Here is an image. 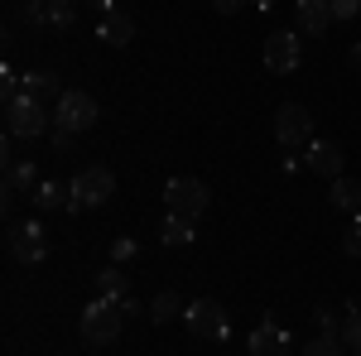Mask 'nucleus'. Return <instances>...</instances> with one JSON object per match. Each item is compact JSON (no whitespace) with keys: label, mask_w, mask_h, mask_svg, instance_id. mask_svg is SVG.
I'll list each match as a JSON object with an SVG mask.
<instances>
[{"label":"nucleus","mask_w":361,"mask_h":356,"mask_svg":"<svg viewBox=\"0 0 361 356\" xmlns=\"http://www.w3.org/2000/svg\"><path fill=\"white\" fill-rule=\"evenodd\" d=\"M44 130H49V106L44 102H34L29 92L5 102V135L10 140H39Z\"/></svg>","instance_id":"f257e3e1"},{"label":"nucleus","mask_w":361,"mask_h":356,"mask_svg":"<svg viewBox=\"0 0 361 356\" xmlns=\"http://www.w3.org/2000/svg\"><path fill=\"white\" fill-rule=\"evenodd\" d=\"M126 328V308L111 299H97L82 308V342L87 347H111L116 337Z\"/></svg>","instance_id":"f03ea898"},{"label":"nucleus","mask_w":361,"mask_h":356,"mask_svg":"<svg viewBox=\"0 0 361 356\" xmlns=\"http://www.w3.org/2000/svg\"><path fill=\"white\" fill-rule=\"evenodd\" d=\"M207 202H212V192H207V183H202V178H169V183H164V207H169V217L197 221L202 212H207Z\"/></svg>","instance_id":"7ed1b4c3"},{"label":"nucleus","mask_w":361,"mask_h":356,"mask_svg":"<svg viewBox=\"0 0 361 356\" xmlns=\"http://www.w3.org/2000/svg\"><path fill=\"white\" fill-rule=\"evenodd\" d=\"M5 246H10V255H15L20 265H44V260H49V226L39 217L15 221L10 236H5Z\"/></svg>","instance_id":"20e7f679"},{"label":"nucleus","mask_w":361,"mask_h":356,"mask_svg":"<svg viewBox=\"0 0 361 356\" xmlns=\"http://www.w3.org/2000/svg\"><path fill=\"white\" fill-rule=\"evenodd\" d=\"M116 192V173L102 164L82 168L78 178H73V212H92V207H106Z\"/></svg>","instance_id":"39448f33"},{"label":"nucleus","mask_w":361,"mask_h":356,"mask_svg":"<svg viewBox=\"0 0 361 356\" xmlns=\"http://www.w3.org/2000/svg\"><path fill=\"white\" fill-rule=\"evenodd\" d=\"M97 125V102L78 92V87H68L63 92V102H54V130H68V135H82Z\"/></svg>","instance_id":"423d86ee"},{"label":"nucleus","mask_w":361,"mask_h":356,"mask_svg":"<svg viewBox=\"0 0 361 356\" xmlns=\"http://www.w3.org/2000/svg\"><path fill=\"white\" fill-rule=\"evenodd\" d=\"M275 140L284 149H299V145H313V116L299 102H284L275 111Z\"/></svg>","instance_id":"0eeeda50"},{"label":"nucleus","mask_w":361,"mask_h":356,"mask_svg":"<svg viewBox=\"0 0 361 356\" xmlns=\"http://www.w3.org/2000/svg\"><path fill=\"white\" fill-rule=\"evenodd\" d=\"M299 63H304L299 34H294V29H275V34L265 39V68L279 73V78H289V73H299Z\"/></svg>","instance_id":"6e6552de"},{"label":"nucleus","mask_w":361,"mask_h":356,"mask_svg":"<svg viewBox=\"0 0 361 356\" xmlns=\"http://www.w3.org/2000/svg\"><path fill=\"white\" fill-rule=\"evenodd\" d=\"M183 323H188L193 337L217 342V337H226V308L217 299H193V303H188V313H183Z\"/></svg>","instance_id":"1a4fd4ad"},{"label":"nucleus","mask_w":361,"mask_h":356,"mask_svg":"<svg viewBox=\"0 0 361 356\" xmlns=\"http://www.w3.org/2000/svg\"><path fill=\"white\" fill-rule=\"evenodd\" d=\"M250 356H294V342L275 318H260L255 332H250Z\"/></svg>","instance_id":"9d476101"},{"label":"nucleus","mask_w":361,"mask_h":356,"mask_svg":"<svg viewBox=\"0 0 361 356\" xmlns=\"http://www.w3.org/2000/svg\"><path fill=\"white\" fill-rule=\"evenodd\" d=\"M25 20L29 29H68L73 25V0H29Z\"/></svg>","instance_id":"9b49d317"},{"label":"nucleus","mask_w":361,"mask_h":356,"mask_svg":"<svg viewBox=\"0 0 361 356\" xmlns=\"http://www.w3.org/2000/svg\"><path fill=\"white\" fill-rule=\"evenodd\" d=\"M304 168H313L318 178H342V145L337 140H313L304 149Z\"/></svg>","instance_id":"f8f14e48"},{"label":"nucleus","mask_w":361,"mask_h":356,"mask_svg":"<svg viewBox=\"0 0 361 356\" xmlns=\"http://www.w3.org/2000/svg\"><path fill=\"white\" fill-rule=\"evenodd\" d=\"M294 25L304 34H328L333 25V0H299L294 5Z\"/></svg>","instance_id":"ddd939ff"},{"label":"nucleus","mask_w":361,"mask_h":356,"mask_svg":"<svg viewBox=\"0 0 361 356\" xmlns=\"http://www.w3.org/2000/svg\"><path fill=\"white\" fill-rule=\"evenodd\" d=\"M97 39H102V44H111V49H126V44L135 39V20H130L126 10H111V15H102V20H97Z\"/></svg>","instance_id":"4468645a"},{"label":"nucleus","mask_w":361,"mask_h":356,"mask_svg":"<svg viewBox=\"0 0 361 356\" xmlns=\"http://www.w3.org/2000/svg\"><path fill=\"white\" fill-rule=\"evenodd\" d=\"M20 192H29V197L39 192V168L34 164H10L5 168V207H10Z\"/></svg>","instance_id":"2eb2a0df"},{"label":"nucleus","mask_w":361,"mask_h":356,"mask_svg":"<svg viewBox=\"0 0 361 356\" xmlns=\"http://www.w3.org/2000/svg\"><path fill=\"white\" fill-rule=\"evenodd\" d=\"M25 92L34 97V102H63V82H58V73H49V68H39V73H25Z\"/></svg>","instance_id":"dca6fc26"},{"label":"nucleus","mask_w":361,"mask_h":356,"mask_svg":"<svg viewBox=\"0 0 361 356\" xmlns=\"http://www.w3.org/2000/svg\"><path fill=\"white\" fill-rule=\"evenodd\" d=\"M34 207L39 212H73V183H39Z\"/></svg>","instance_id":"f3484780"},{"label":"nucleus","mask_w":361,"mask_h":356,"mask_svg":"<svg viewBox=\"0 0 361 356\" xmlns=\"http://www.w3.org/2000/svg\"><path fill=\"white\" fill-rule=\"evenodd\" d=\"M328 202H333L337 212H361V178H333V188H328Z\"/></svg>","instance_id":"a211bd4d"},{"label":"nucleus","mask_w":361,"mask_h":356,"mask_svg":"<svg viewBox=\"0 0 361 356\" xmlns=\"http://www.w3.org/2000/svg\"><path fill=\"white\" fill-rule=\"evenodd\" d=\"M97 289H102V299L126 303V294H130V279H126V265H106V270L97 274Z\"/></svg>","instance_id":"6ab92c4d"},{"label":"nucleus","mask_w":361,"mask_h":356,"mask_svg":"<svg viewBox=\"0 0 361 356\" xmlns=\"http://www.w3.org/2000/svg\"><path fill=\"white\" fill-rule=\"evenodd\" d=\"M193 236H197V221H188V217H164L159 221V241H164V246H193Z\"/></svg>","instance_id":"aec40b11"},{"label":"nucleus","mask_w":361,"mask_h":356,"mask_svg":"<svg viewBox=\"0 0 361 356\" xmlns=\"http://www.w3.org/2000/svg\"><path fill=\"white\" fill-rule=\"evenodd\" d=\"M188 308H183V294H154V303H149V323L154 328H164V323H173V318H183Z\"/></svg>","instance_id":"412c9836"},{"label":"nucleus","mask_w":361,"mask_h":356,"mask_svg":"<svg viewBox=\"0 0 361 356\" xmlns=\"http://www.w3.org/2000/svg\"><path fill=\"white\" fill-rule=\"evenodd\" d=\"M337 342H342L347 352H361V308H357V303H347V308H342V328H337Z\"/></svg>","instance_id":"4be33fe9"},{"label":"nucleus","mask_w":361,"mask_h":356,"mask_svg":"<svg viewBox=\"0 0 361 356\" xmlns=\"http://www.w3.org/2000/svg\"><path fill=\"white\" fill-rule=\"evenodd\" d=\"M299 356H347V347L337 342L333 332H323V337H313V342H308V347H304Z\"/></svg>","instance_id":"5701e85b"},{"label":"nucleus","mask_w":361,"mask_h":356,"mask_svg":"<svg viewBox=\"0 0 361 356\" xmlns=\"http://www.w3.org/2000/svg\"><path fill=\"white\" fill-rule=\"evenodd\" d=\"M135 255H140V246L130 241V236H116L111 241V265H130Z\"/></svg>","instance_id":"b1692460"},{"label":"nucleus","mask_w":361,"mask_h":356,"mask_svg":"<svg viewBox=\"0 0 361 356\" xmlns=\"http://www.w3.org/2000/svg\"><path fill=\"white\" fill-rule=\"evenodd\" d=\"M342 250H347V255H361V212H352V221H347V231H342Z\"/></svg>","instance_id":"393cba45"},{"label":"nucleus","mask_w":361,"mask_h":356,"mask_svg":"<svg viewBox=\"0 0 361 356\" xmlns=\"http://www.w3.org/2000/svg\"><path fill=\"white\" fill-rule=\"evenodd\" d=\"M20 92H25V73H15V68H5V73H0V97L10 102V97H20Z\"/></svg>","instance_id":"a878e982"},{"label":"nucleus","mask_w":361,"mask_h":356,"mask_svg":"<svg viewBox=\"0 0 361 356\" xmlns=\"http://www.w3.org/2000/svg\"><path fill=\"white\" fill-rule=\"evenodd\" d=\"M361 0H333V20H357Z\"/></svg>","instance_id":"bb28decb"},{"label":"nucleus","mask_w":361,"mask_h":356,"mask_svg":"<svg viewBox=\"0 0 361 356\" xmlns=\"http://www.w3.org/2000/svg\"><path fill=\"white\" fill-rule=\"evenodd\" d=\"M212 5H217V15H241L250 0H212Z\"/></svg>","instance_id":"cd10ccee"},{"label":"nucleus","mask_w":361,"mask_h":356,"mask_svg":"<svg viewBox=\"0 0 361 356\" xmlns=\"http://www.w3.org/2000/svg\"><path fill=\"white\" fill-rule=\"evenodd\" d=\"M87 5H92V10H97V20H102V15H111V10H121V5H116V0H87Z\"/></svg>","instance_id":"c85d7f7f"},{"label":"nucleus","mask_w":361,"mask_h":356,"mask_svg":"<svg viewBox=\"0 0 361 356\" xmlns=\"http://www.w3.org/2000/svg\"><path fill=\"white\" fill-rule=\"evenodd\" d=\"M49 140H54V149H58V154H63V149L73 145V135H68V130H54V135H49Z\"/></svg>","instance_id":"c756f323"},{"label":"nucleus","mask_w":361,"mask_h":356,"mask_svg":"<svg viewBox=\"0 0 361 356\" xmlns=\"http://www.w3.org/2000/svg\"><path fill=\"white\" fill-rule=\"evenodd\" d=\"M333 323H337V318H333V308H318V328H323V332H333Z\"/></svg>","instance_id":"7c9ffc66"},{"label":"nucleus","mask_w":361,"mask_h":356,"mask_svg":"<svg viewBox=\"0 0 361 356\" xmlns=\"http://www.w3.org/2000/svg\"><path fill=\"white\" fill-rule=\"evenodd\" d=\"M347 63H352V73H361V39L352 44V54H347Z\"/></svg>","instance_id":"2f4dec72"},{"label":"nucleus","mask_w":361,"mask_h":356,"mask_svg":"<svg viewBox=\"0 0 361 356\" xmlns=\"http://www.w3.org/2000/svg\"><path fill=\"white\" fill-rule=\"evenodd\" d=\"M250 5H255V10H260V15H265V10H275L279 0H250Z\"/></svg>","instance_id":"473e14b6"},{"label":"nucleus","mask_w":361,"mask_h":356,"mask_svg":"<svg viewBox=\"0 0 361 356\" xmlns=\"http://www.w3.org/2000/svg\"><path fill=\"white\" fill-rule=\"evenodd\" d=\"M352 356H361V352H352Z\"/></svg>","instance_id":"72a5a7b5"}]
</instances>
